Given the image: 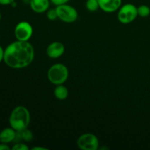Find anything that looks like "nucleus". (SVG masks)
<instances>
[{"mask_svg": "<svg viewBox=\"0 0 150 150\" xmlns=\"http://www.w3.org/2000/svg\"><path fill=\"white\" fill-rule=\"evenodd\" d=\"M35 57V50L29 41L16 40L4 49V60L10 68L21 69L29 66Z\"/></svg>", "mask_w": 150, "mask_h": 150, "instance_id": "nucleus-1", "label": "nucleus"}, {"mask_svg": "<svg viewBox=\"0 0 150 150\" xmlns=\"http://www.w3.org/2000/svg\"><path fill=\"white\" fill-rule=\"evenodd\" d=\"M30 113L26 107L18 105L12 111L9 118L10 127L16 131L21 132L28 127L30 123Z\"/></svg>", "mask_w": 150, "mask_h": 150, "instance_id": "nucleus-2", "label": "nucleus"}, {"mask_svg": "<svg viewBox=\"0 0 150 150\" xmlns=\"http://www.w3.org/2000/svg\"><path fill=\"white\" fill-rule=\"evenodd\" d=\"M48 79L54 85L63 84L68 79V69L64 64L58 63L53 64L48 70Z\"/></svg>", "mask_w": 150, "mask_h": 150, "instance_id": "nucleus-3", "label": "nucleus"}, {"mask_svg": "<svg viewBox=\"0 0 150 150\" xmlns=\"http://www.w3.org/2000/svg\"><path fill=\"white\" fill-rule=\"evenodd\" d=\"M138 16L137 7L133 4H125L119 9L118 20L120 23L127 24L134 21Z\"/></svg>", "mask_w": 150, "mask_h": 150, "instance_id": "nucleus-4", "label": "nucleus"}, {"mask_svg": "<svg viewBox=\"0 0 150 150\" xmlns=\"http://www.w3.org/2000/svg\"><path fill=\"white\" fill-rule=\"evenodd\" d=\"M58 18L65 23H73L79 17L77 10L67 4H60L56 7Z\"/></svg>", "mask_w": 150, "mask_h": 150, "instance_id": "nucleus-5", "label": "nucleus"}, {"mask_svg": "<svg viewBox=\"0 0 150 150\" xmlns=\"http://www.w3.org/2000/svg\"><path fill=\"white\" fill-rule=\"evenodd\" d=\"M99 144L98 137L92 133H83L77 140L78 146L82 150H97L99 148Z\"/></svg>", "mask_w": 150, "mask_h": 150, "instance_id": "nucleus-6", "label": "nucleus"}, {"mask_svg": "<svg viewBox=\"0 0 150 150\" xmlns=\"http://www.w3.org/2000/svg\"><path fill=\"white\" fill-rule=\"evenodd\" d=\"M33 33L32 26L29 22L21 21L16 26L14 35L17 40L29 41Z\"/></svg>", "mask_w": 150, "mask_h": 150, "instance_id": "nucleus-7", "label": "nucleus"}, {"mask_svg": "<svg viewBox=\"0 0 150 150\" xmlns=\"http://www.w3.org/2000/svg\"><path fill=\"white\" fill-rule=\"evenodd\" d=\"M65 47L61 42H53L48 45L46 48V54L51 59H58L64 54Z\"/></svg>", "mask_w": 150, "mask_h": 150, "instance_id": "nucleus-8", "label": "nucleus"}, {"mask_svg": "<svg viewBox=\"0 0 150 150\" xmlns=\"http://www.w3.org/2000/svg\"><path fill=\"white\" fill-rule=\"evenodd\" d=\"M100 8L105 13H114L120 8L122 0H98Z\"/></svg>", "mask_w": 150, "mask_h": 150, "instance_id": "nucleus-9", "label": "nucleus"}, {"mask_svg": "<svg viewBox=\"0 0 150 150\" xmlns=\"http://www.w3.org/2000/svg\"><path fill=\"white\" fill-rule=\"evenodd\" d=\"M50 0H29L31 9L37 13H42L48 10Z\"/></svg>", "mask_w": 150, "mask_h": 150, "instance_id": "nucleus-10", "label": "nucleus"}, {"mask_svg": "<svg viewBox=\"0 0 150 150\" xmlns=\"http://www.w3.org/2000/svg\"><path fill=\"white\" fill-rule=\"evenodd\" d=\"M17 131L13 127H7L0 132V143L9 144L14 142L16 139Z\"/></svg>", "mask_w": 150, "mask_h": 150, "instance_id": "nucleus-11", "label": "nucleus"}, {"mask_svg": "<svg viewBox=\"0 0 150 150\" xmlns=\"http://www.w3.org/2000/svg\"><path fill=\"white\" fill-rule=\"evenodd\" d=\"M69 92L68 89L63 84L57 85L55 89H54V95L56 98L60 100H64L68 97Z\"/></svg>", "mask_w": 150, "mask_h": 150, "instance_id": "nucleus-12", "label": "nucleus"}, {"mask_svg": "<svg viewBox=\"0 0 150 150\" xmlns=\"http://www.w3.org/2000/svg\"><path fill=\"white\" fill-rule=\"evenodd\" d=\"M16 137H18L19 139H22V140L25 141L26 142H29L33 139V133L31 130H28L26 128L21 132H17Z\"/></svg>", "mask_w": 150, "mask_h": 150, "instance_id": "nucleus-13", "label": "nucleus"}, {"mask_svg": "<svg viewBox=\"0 0 150 150\" xmlns=\"http://www.w3.org/2000/svg\"><path fill=\"white\" fill-rule=\"evenodd\" d=\"M138 10V16L142 18H146L150 15V8L149 6L142 4L137 7Z\"/></svg>", "mask_w": 150, "mask_h": 150, "instance_id": "nucleus-14", "label": "nucleus"}, {"mask_svg": "<svg viewBox=\"0 0 150 150\" xmlns=\"http://www.w3.org/2000/svg\"><path fill=\"white\" fill-rule=\"evenodd\" d=\"M86 7L89 11L95 12L100 8L98 0H87L86 2Z\"/></svg>", "mask_w": 150, "mask_h": 150, "instance_id": "nucleus-15", "label": "nucleus"}, {"mask_svg": "<svg viewBox=\"0 0 150 150\" xmlns=\"http://www.w3.org/2000/svg\"><path fill=\"white\" fill-rule=\"evenodd\" d=\"M46 16L48 20L50 21H55L56 19L58 18L57 10L55 9H49L46 11Z\"/></svg>", "mask_w": 150, "mask_h": 150, "instance_id": "nucleus-16", "label": "nucleus"}, {"mask_svg": "<svg viewBox=\"0 0 150 150\" xmlns=\"http://www.w3.org/2000/svg\"><path fill=\"white\" fill-rule=\"evenodd\" d=\"M11 149L13 150H28L29 146L23 143H16L13 145Z\"/></svg>", "mask_w": 150, "mask_h": 150, "instance_id": "nucleus-17", "label": "nucleus"}, {"mask_svg": "<svg viewBox=\"0 0 150 150\" xmlns=\"http://www.w3.org/2000/svg\"><path fill=\"white\" fill-rule=\"evenodd\" d=\"M50 1H51V2H52L54 4L58 6L60 5V4H67L70 0H50Z\"/></svg>", "mask_w": 150, "mask_h": 150, "instance_id": "nucleus-18", "label": "nucleus"}, {"mask_svg": "<svg viewBox=\"0 0 150 150\" xmlns=\"http://www.w3.org/2000/svg\"><path fill=\"white\" fill-rule=\"evenodd\" d=\"M15 1V0H0V4L1 5H10Z\"/></svg>", "mask_w": 150, "mask_h": 150, "instance_id": "nucleus-19", "label": "nucleus"}, {"mask_svg": "<svg viewBox=\"0 0 150 150\" xmlns=\"http://www.w3.org/2000/svg\"><path fill=\"white\" fill-rule=\"evenodd\" d=\"M11 148L7 145V144H0V150H10Z\"/></svg>", "mask_w": 150, "mask_h": 150, "instance_id": "nucleus-20", "label": "nucleus"}, {"mask_svg": "<svg viewBox=\"0 0 150 150\" xmlns=\"http://www.w3.org/2000/svg\"><path fill=\"white\" fill-rule=\"evenodd\" d=\"M4 49H3L2 47L0 45V63L4 60Z\"/></svg>", "mask_w": 150, "mask_h": 150, "instance_id": "nucleus-21", "label": "nucleus"}, {"mask_svg": "<svg viewBox=\"0 0 150 150\" xmlns=\"http://www.w3.org/2000/svg\"><path fill=\"white\" fill-rule=\"evenodd\" d=\"M32 150H47L48 149L45 147H41V146H35L32 149Z\"/></svg>", "mask_w": 150, "mask_h": 150, "instance_id": "nucleus-22", "label": "nucleus"}, {"mask_svg": "<svg viewBox=\"0 0 150 150\" xmlns=\"http://www.w3.org/2000/svg\"><path fill=\"white\" fill-rule=\"evenodd\" d=\"M1 14L0 13V21H1Z\"/></svg>", "mask_w": 150, "mask_h": 150, "instance_id": "nucleus-23", "label": "nucleus"}, {"mask_svg": "<svg viewBox=\"0 0 150 150\" xmlns=\"http://www.w3.org/2000/svg\"><path fill=\"white\" fill-rule=\"evenodd\" d=\"M149 64H150V62H149Z\"/></svg>", "mask_w": 150, "mask_h": 150, "instance_id": "nucleus-24", "label": "nucleus"}]
</instances>
